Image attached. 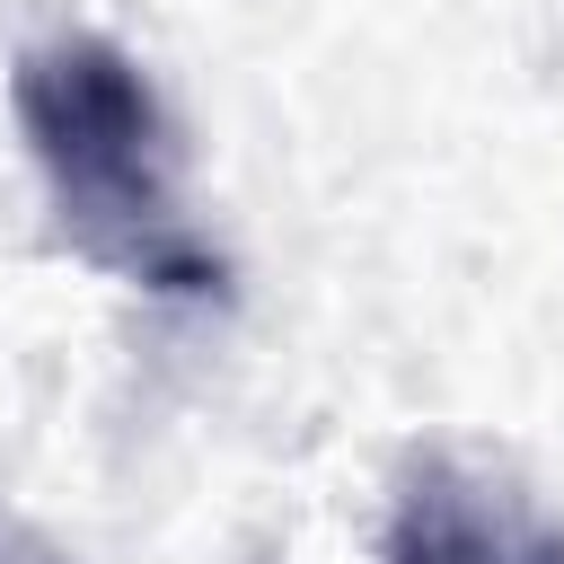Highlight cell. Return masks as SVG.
<instances>
[{"mask_svg":"<svg viewBox=\"0 0 564 564\" xmlns=\"http://www.w3.org/2000/svg\"><path fill=\"white\" fill-rule=\"evenodd\" d=\"M9 115L26 132V159L70 256L176 300L220 291V256L194 238L176 194V123L115 35L70 26L26 44L9 70Z\"/></svg>","mask_w":564,"mask_h":564,"instance_id":"cell-1","label":"cell"},{"mask_svg":"<svg viewBox=\"0 0 564 564\" xmlns=\"http://www.w3.org/2000/svg\"><path fill=\"white\" fill-rule=\"evenodd\" d=\"M379 564H564V520L511 476L423 449L388 494Z\"/></svg>","mask_w":564,"mask_h":564,"instance_id":"cell-2","label":"cell"},{"mask_svg":"<svg viewBox=\"0 0 564 564\" xmlns=\"http://www.w3.org/2000/svg\"><path fill=\"white\" fill-rule=\"evenodd\" d=\"M0 564H79L62 538H44L35 520H18V511H0Z\"/></svg>","mask_w":564,"mask_h":564,"instance_id":"cell-3","label":"cell"}]
</instances>
